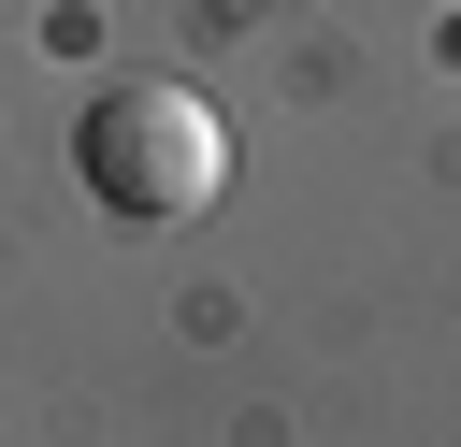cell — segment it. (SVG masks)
<instances>
[{"label": "cell", "mask_w": 461, "mask_h": 447, "mask_svg": "<svg viewBox=\"0 0 461 447\" xmlns=\"http://www.w3.org/2000/svg\"><path fill=\"white\" fill-rule=\"evenodd\" d=\"M72 173H86V202H101V216L173 231V216H202V202H216L230 130H216V101H202V87L130 72V87H101V101L72 115Z\"/></svg>", "instance_id": "1"}]
</instances>
